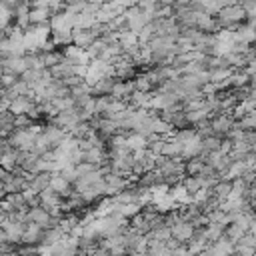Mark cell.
Wrapping results in <instances>:
<instances>
[{
    "instance_id": "1",
    "label": "cell",
    "mask_w": 256,
    "mask_h": 256,
    "mask_svg": "<svg viewBox=\"0 0 256 256\" xmlns=\"http://www.w3.org/2000/svg\"><path fill=\"white\" fill-rule=\"evenodd\" d=\"M34 132L28 128V130H14L6 140L8 144L12 146V150H18V152H32L34 148Z\"/></svg>"
},
{
    "instance_id": "2",
    "label": "cell",
    "mask_w": 256,
    "mask_h": 256,
    "mask_svg": "<svg viewBox=\"0 0 256 256\" xmlns=\"http://www.w3.org/2000/svg\"><path fill=\"white\" fill-rule=\"evenodd\" d=\"M210 122V128H212V136H216V138H224L226 136V132L234 126V118L230 116V114H216L214 118H210L208 120Z\"/></svg>"
},
{
    "instance_id": "3",
    "label": "cell",
    "mask_w": 256,
    "mask_h": 256,
    "mask_svg": "<svg viewBox=\"0 0 256 256\" xmlns=\"http://www.w3.org/2000/svg\"><path fill=\"white\" fill-rule=\"evenodd\" d=\"M192 232H194V228H192V224H188V222H180V220H178V222H174V224L170 226V238L176 240L180 246H184V244L190 242Z\"/></svg>"
},
{
    "instance_id": "4",
    "label": "cell",
    "mask_w": 256,
    "mask_h": 256,
    "mask_svg": "<svg viewBox=\"0 0 256 256\" xmlns=\"http://www.w3.org/2000/svg\"><path fill=\"white\" fill-rule=\"evenodd\" d=\"M34 104H36V102H34V92L30 90L28 96H18L16 100H12V102L8 104V112H10L12 116H22V114H28V110H30Z\"/></svg>"
},
{
    "instance_id": "5",
    "label": "cell",
    "mask_w": 256,
    "mask_h": 256,
    "mask_svg": "<svg viewBox=\"0 0 256 256\" xmlns=\"http://www.w3.org/2000/svg\"><path fill=\"white\" fill-rule=\"evenodd\" d=\"M102 180H104V184H106L104 194H110V196H116L118 192H122V190L128 186V180H126L122 174H118V172H110V174H106Z\"/></svg>"
},
{
    "instance_id": "6",
    "label": "cell",
    "mask_w": 256,
    "mask_h": 256,
    "mask_svg": "<svg viewBox=\"0 0 256 256\" xmlns=\"http://www.w3.org/2000/svg\"><path fill=\"white\" fill-rule=\"evenodd\" d=\"M24 226H26V224H20V222H8V220H4V224H2L0 228H2V230H4V234H6V242H8V244H12V246H16V244H20V240H22Z\"/></svg>"
},
{
    "instance_id": "7",
    "label": "cell",
    "mask_w": 256,
    "mask_h": 256,
    "mask_svg": "<svg viewBox=\"0 0 256 256\" xmlns=\"http://www.w3.org/2000/svg\"><path fill=\"white\" fill-rule=\"evenodd\" d=\"M26 224H36V226H40L42 230H46L48 226H50V216H48V212L44 210V208H28V212H26Z\"/></svg>"
},
{
    "instance_id": "8",
    "label": "cell",
    "mask_w": 256,
    "mask_h": 256,
    "mask_svg": "<svg viewBox=\"0 0 256 256\" xmlns=\"http://www.w3.org/2000/svg\"><path fill=\"white\" fill-rule=\"evenodd\" d=\"M38 158L34 152H18V166L28 174H38Z\"/></svg>"
},
{
    "instance_id": "9",
    "label": "cell",
    "mask_w": 256,
    "mask_h": 256,
    "mask_svg": "<svg viewBox=\"0 0 256 256\" xmlns=\"http://www.w3.org/2000/svg\"><path fill=\"white\" fill-rule=\"evenodd\" d=\"M94 34L90 30H80V28H72V44L80 50H86L92 42H94Z\"/></svg>"
},
{
    "instance_id": "10",
    "label": "cell",
    "mask_w": 256,
    "mask_h": 256,
    "mask_svg": "<svg viewBox=\"0 0 256 256\" xmlns=\"http://www.w3.org/2000/svg\"><path fill=\"white\" fill-rule=\"evenodd\" d=\"M42 134L50 140L52 150H54V148H58V146L68 138V132H64V130H60V128H56V126H50V124L42 128Z\"/></svg>"
},
{
    "instance_id": "11",
    "label": "cell",
    "mask_w": 256,
    "mask_h": 256,
    "mask_svg": "<svg viewBox=\"0 0 256 256\" xmlns=\"http://www.w3.org/2000/svg\"><path fill=\"white\" fill-rule=\"evenodd\" d=\"M198 156H202V142H200V138H192L190 142H186V144H182V152H180V158H188V160H194V158H198Z\"/></svg>"
},
{
    "instance_id": "12",
    "label": "cell",
    "mask_w": 256,
    "mask_h": 256,
    "mask_svg": "<svg viewBox=\"0 0 256 256\" xmlns=\"http://www.w3.org/2000/svg\"><path fill=\"white\" fill-rule=\"evenodd\" d=\"M180 152H182V144L176 142V140L172 138V134L166 136V138H164V144H162L160 156H164V158H180Z\"/></svg>"
},
{
    "instance_id": "13",
    "label": "cell",
    "mask_w": 256,
    "mask_h": 256,
    "mask_svg": "<svg viewBox=\"0 0 256 256\" xmlns=\"http://www.w3.org/2000/svg\"><path fill=\"white\" fill-rule=\"evenodd\" d=\"M40 236H42V228H40V226H36V224H26L20 242H24L26 246H34V244L40 242Z\"/></svg>"
},
{
    "instance_id": "14",
    "label": "cell",
    "mask_w": 256,
    "mask_h": 256,
    "mask_svg": "<svg viewBox=\"0 0 256 256\" xmlns=\"http://www.w3.org/2000/svg\"><path fill=\"white\" fill-rule=\"evenodd\" d=\"M64 236L60 234V230L58 228H46V230H42V236H40V246H44V248H52V246H56L60 240H62Z\"/></svg>"
},
{
    "instance_id": "15",
    "label": "cell",
    "mask_w": 256,
    "mask_h": 256,
    "mask_svg": "<svg viewBox=\"0 0 256 256\" xmlns=\"http://www.w3.org/2000/svg\"><path fill=\"white\" fill-rule=\"evenodd\" d=\"M114 82H116V76L114 78H102L98 84H94L90 88V96L92 98H96V96H108L110 90H112V86H114Z\"/></svg>"
},
{
    "instance_id": "16",
    "label": "cell",
    "mask_w": 256,
    "mask_h": 256,
    "mask_svg": "<svg viewBox=\"0 0 256 256\" xmlns=\"http://www.w3.org/2000/svg\"><path fill=\"white\" fill-rule=\"evenodd\" d=\"M38 200H40V208H44V210H48V208H54V206H60V196L58 194H54L50 188H46V190H42L40 194H38Z\"/></svg>"
},
{
    "instance_id": "17",
    "label": "cell",
    "mask_w": 256,
    "mask_h": 256,
    "mask_svg": "<svg viewBox=\"0 0 256 256\" xmlns=\"http://www.w3.org/2000/svg\"><path fill=\"white\" fill-rule=\"evenodd\" d=\"M50 172H38V174H34V178H32V182L28 184L36 194H40L42 190H46L48 188V184H50Z\"/></svg>"
},
{
    "instance_id": "18",
    "label": "cell",
    "mask_w": 256,
    "mask_h": 256,
    "mask_svg": "<svg viewBox=\"0 0 256 256\" xmlns=\"http://www.w3.org/2000/svg\"><path fill=\"white\" fill-rule=\"evenodd\" d=\"M146 146H148V142L142 138V136H138V134H128L126 136V148H128V152H142V150H146Z\"/></svg>"
},
{
    "instance_id": "19",
    "label": "cell",
    "mask_w": 256,
    "mask_h": 256,
    "mask_svg": "<svg viewBox=\"0 0 256 256\" xmlns=\"http://www.w3.org/2000/svg\"><path fill=\"white\" fill-rule=\"evenodd\" d=\"M16 166H18V150H10V152H6V154L0 156V168L2 170H6V172L12 174V170Z\"/></svg>"
},
{
    "instance_id": "20",
    "label": "cell",
    "mask_w": 256,
    "mask_h": 256,
    "mask_svg": "<svg viewBox=\"0 0 256 256\" xmlns=\"http://www.w3.org/2000/svg\"><path fill=\"white\" fill-rule=\"evenodd\" d=\"M52 42L54 46H70L72 44V30L70 28H64V30H58V32H52Z\"/></svg>"
},
{
    "instance_id": "21",
    "label": "cell",
    "mask_w": 256,
    "mask_h": 256,
    "mask_svg": "<svg viewBox=\"0 0 256 256\" xmlns=\"http://www.w3.org/2000/svg\"><path fill=\"white\" fill-rule=\"evenodd\" d=\"M230 190H232V184H230V180H218V182H216V186L212 188V196H216L220 202H224V200L228 198Z\"/></svg>"
},
{
    "instance_id": "22",
    "label": "cell",
    "mask_w": 256,
    "mask_h": 256,
    "mask_svg": "<svg viewBox=\"0 0 256 256\" xmlns=\"http://www.w3.org/2000/svg\"><path fill=\"white\" fill-rule=\"evenodd\" d=\"M204 232H206V244H214L216 240H220L224 236V228L218 226V224H212V222L206 224Z\"/></svg>"
},
{
    "instance_id": "23",
    "label": "cell",
    "mask_w": 256,
    "mask_h": 256,
    "mask_svg": "<svg viewBox=\"0 0 256 256\" xmlns=\"http://www.w3.org/2000/svg\"><path fill=\"white\" fill-rule=\"evenodd\" d=\"M230 72H232L230 68H212V70H208V80L212 84H224L228 80Z\"/></svg>"
},
{
    "instance_id": "24",
    "label": "cell",
    "mask_w": 256,
    "mask_h": 256,
    "mask_svg": "<svg viewBox=\"0 0 256 256\" xmlns=\"http://www.w3.org/2000/svg\"><path fill=\"white\" fill-rule=\"evenodd\" d=\"M4 200H6L16 212H28V206H26V202H24V198H22L20 192H16V194H6Z\"/></svg>"
},
{
    "instance_id": "25",
    "label": "cell",
    "mask_w": 256,
    "mask_h": 256,
    "mask_svg": "<svg viewBox=\"0 0 256 256\" xmlns=\"http://www.w3.org/2000/svg\"><path fill=\"white\" fill-rule=\"evenodd\" d=\"M38 54H40V52H38ZM40 58H42L44 68H52V66H56V64H60V62H62V52H58V50L44 52V54H40Z\"/></svg>"
},
{
    "instance_id": "26",
    "label": "cell",
    "mask_w": 256,
    "mask_h": 256,
    "mask_svg": "<svg viewBox=\"0 0 256 256\" xmlns=\"http://www.w3.org/2000/svg\"><path fill=\"white\" fill-rule=\"evenodd\" d=\"M48 18H50L48 10H36V8H30V12H28V20H30L32 26L44 24V22H48Z\"/></svg>"
},
{
    "instance_id": "27",
    "label": "cell",
    "mask_w": 256,
    "mask_h": 256,
    "mask_svg": "<svg viewBox=\"0 0 256 256\" xmlns=\"http://www.w3.org/2000/svg\"><path fill=\"white\" fill-rule=\"evenodd\" d=\"M138 212H140V206L138 204H118V208H116V214H120L126 220L134 218Z\"/></svg>"
},
{
    "instance_id": "28",
    "label": "cell",
    "mask_w": 256,
    "mask_h": 256,
    "mask_svg": "<svg viewBox=\"0 0 256 256\" xmlns=\"http://www.w3.org/2000/svg\"><path fill=\"white\" fill-rule=\"evenodd\" d=\"M236 124H238V128H240L242 132L254 130V126H256V112H248V114H244Z\"/></svg>"
},
{
    "instance_id": "29",
    "label": "cell",
    "mask_w": 256,
    "mask_h": 256,
    "mask_svg": "<svg viewBox=\"0 0 256 256\" xmlns=\"http://www.w3.org/2000/svg\"><path fill=\"white\" fill-rule=\"evenodd\" d=\"M24 64H26V70H44L40 54H24Z\"/></svg>"
},
{
    "instance_id": "30",
    "label": "cell",
    "mask_w": 256,
    "mask_h": 256,
    "mask_svg": "<svg viewBox=\"0 0 256 256\" xmlns=\"http://www.w3.org/2000/svg\"><path fill=\"white\" fill-rule=\"evenodd\" d=\"M50 104L56 108L58 114H60V112H66V110H70V108H74V100H72L70 96H66V98H52Z\"/></svg>"
},
{
    "instance_id": "31",
    "label": "cell",
    "mask_w": 256,
    "mask_h": 256,
    "mask_svg": "<svg viewBox=\"0 0 256 256\" xmlns=\"http://www.w3.org/2000/svg\"><path fill=\"white\" fill-rule=\"evenodd\" d=\"M20 194H22V198H24V202H26V206H28V208H38V206H40L38 194H36V192H34L30 186H26V188H24Z\"/></svg>"
},
{
    "instance_id": "32",
    "label": "cell",
    "mask_w": 256,
    "mask_h": 256,
    "mask_svg": "<svg viewBox=\"0 0 256 256\" xmlns=\"http://www.w3.org/2000/svg\"><path fill=\"white\" fill-rule=\"evenodd\" d=\"M200 142H202V154H208V152H218L222 140L216 138V136H208V138H204Z\"/></svg>"
},
{
    "instance_id": "33",
    "label": "cell",
    "mask_w": 256,
    "mask_h": 256,
    "mask_svg": "<svg viewBox=\"0 0 256 256\" xmlns=\"http://www.w3.org/2000/svg\"><path fill=\"white\" fill-rule=\"evenodd\" d=\"M94 102H96V116H102V114L106 112V108L110 106L112 98H110V96H96Z\"/></svg>"
},
{
    "instance_id": "34",
    "label": "cell",
    "mask_w": 256,
    "mask_h": 256,
    "mask_svg": "<svg viewBox=\"0 0 256 256\" xmlns=\"http://www.w3.org/2000/svg\"><path fill=\"white\" fill-rule=\"evenodd\" d=\"M32 126V120L22 114V116H14V130H28Z\"/></svg>"
},
{
    "instance_id": "35",
    "label": "cell",
    "mask_w": 256,
    "mask_h": 256,
    "mask_svg": "<svg viewBox=\"0 0 256 256\" xmlns=\"http://www.w3.org/2000/svg\"><path fill=\"white\" fill-rule=\"evenodd\" d=\"M98 168L96 166H92V164H86V162H80V164H76L74 166V172H76V176L80 178V176H86V174H92V172H96Z\"/></svg>"
},
{
    "instance_id": "36",
    "label": "cell",
    "mask_w": 256,
    "mask_h": 256,
    "mask_svg": "<svg viewBox=\"0 0 256 256\" xmlns=\"http://www.w3.org/2000/svg\"><path fill=\"white\" fill-rule=\"evenodd\" d=\"M58 174H60V176H62V178H64V180H66L70 186H72V184L78 180V176H76V172H74V166H70V164H68L66 168H62Z\"/></svg>"
},
{
    "instance_id": "37",
    "label": "cell",
    "mask_w": 256,
    "mask_h": 256,
    "mask_svg": "<svg viewBox=\"0 0 256 256\" xmlns=\"http://www.w3.org/2000/svg\"><path fill=\"white\" fill-rule=\"evenodd\" d=\"M10 20H12V14L0 2V30H8L10 28Z\"/></svg>"
},
{
    "instance_id": "38",
    "label": "cell",
    "mask_w": 256,
    "mask_h": 256,
    "mask_svg": "<svg viewBox=\"0 0 256 256\" xmlns=\"http://www.w3.org/2000/svg\"><path fill=\"white\" fill-rule=\"evenodd\" d=\"M12 92H14L16 96H28V92H30V86L18 78V80L14 82V86H12Z\"/></svg>"
},
{
    "instance_id": "39",
    "label": "cell",
    "mask_w": 256,
    "mask_h": 256,
    "mask_svg": "<svg viewBox=\"0 0 256 256\" xmlns=\"http://www.w3.org/2000/svg\"><path fill=\"white\" fill-rule=\"evenodd\" d=\"M238 246H246V248H254L256 246V240H254V234L252 232H246L238 242H236Z\"/></svg>"
},
{
    "instance_id": "40",
    "label": "cell",
    "mask_w": 256,
    "mask_h": 256,
    "mask_svg": "<svg viewBox=\"0 0 256 256\" xmlns=\"http://www.w3.org/2000/svg\"><path fill=\"white\" fill-rule=\"evenodd\" d=\"M16 80H18L16 76L2 74V76H0V88H2V90H8V88H12V86H14V82H16Z\"/></svg>"
},
{
    "instance_id": "41",
    "label": "cell",
    "mask_w": 256,
    "mask_h": 256,
    "mask_svg": "<svg viewBox=\"0 0 256 256\" xmlns=\"http://www.w3.org/2000/svg\"><path fill=\"white\" fill-rule=\"evenodd\" d=\"M234 254L236 256H254V248H246V246L234 244Z\"/></svg>"
},
{
    "instance_id": "42",
    "label": "cell",
    "mask_w": 256,
    "mask_h": 256,
    "mask_svg": "<svg viewBox=\"0 0 256 256\" xmlns=\"http://www.w3.org/2000/svg\"><path fill=\"white\" fill-rule=\"evenodd\" d=\"M158 256H172V250H168V248H164V250H162V252H160Z\"/></svg>"
},
{
    "instance_id": "43",
    "label": "cell",
    "mask_w": 256,
    "mask_h": 256,
    "mask_svg": "<svg viewBox=\"0 0 256 256\" xmlns=\"http://www.w3.org/2000/svg\"><path fill=\"white\" fill-rule=\"evenodd\" d=\"M194 256H208V252H206V250H202V252H198V254H194Z\"/></svg>"
},
{
    "instance_id": "44",
    "label": "cell",
    "mask_w": 256,
    "mask_h": 256,
    "mask_svg": "<svg viewBox=\"0 0 256 256\" xmlns=\"http://www.w3.org/2000/svg\"><path fill=\"white\" fill-rule=\"evenodd\" d=\"M0 256H16V252H6V254H0Z\"/></svg>"
},
{
    "instance_id": "45",
    "label": "cell",
    "mask_w": 256,
    "mask_h": 256,
    "mask_svg": "<svg viewBox=\"0 0 256 256\" xmlns=\"http://www.w3.org/2000/svg\"><path fill=\"white\" fill-rule=\"evenodd\" d=\"M4 36H6V32H4V30H0V42L4 40Z\"/></svg>"
},
{
    "instance_id": "46",
    "label": "cell",
    "mask_w": 256,
    "mask_h": 256,
    "mask_svg": "<svg viewBox=\"0 0 256 256\" xmlns=\"http://www.w3.org/2000/svg\"><path fill=\"white\" fill-rule=\"evenodd\" d=\"M128 256H144V254H128Z\"/></svg>"
},
{
    "instance_id": "47",
    "label": "cell",
    "mask_w": 256,
    "mask_h": 256,
    "mask_svg": "<svg viewBox=\"0 0 256 256\" xmlns=\"http://www.w3.org/2000/svg\"><path fill=\"white\" fill-rule=\"evenodd\" d=\"M232 256H236V254H232Z\"/></svg>"
}]
</instances>
